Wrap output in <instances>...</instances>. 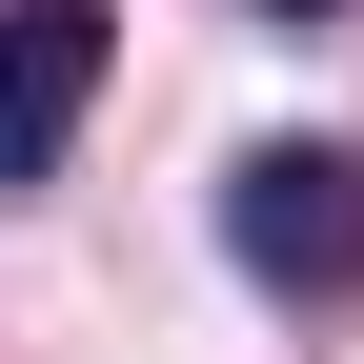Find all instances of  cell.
Returning a JSON list of instances; mask_svg holds the SVG:
<instances>
[{
	"label": "cell",
	"mask_w": 364,
	"mask_h": 364,
	"mask_svg": "<svg viewBox=\"0 0 364 364\" xmlns=\"http://www.w3.org/2000/svg\"><path fill=\"white\" fill-rule=\"evenodd\" d=\"M223 263L263 304H364V162L344 142H243L223 162Z\"/></svg>",
	"instance_id": "obj_1"
},
{
	"label": "cell",
	"mask_w": 364,
	"mask_h": 364,
	"mask_svg": "<svg viewBox=\"0 0 364 364\" xmlns=\"http://www.w3.org/2000/svg\"><path fill=\"white\" fill-rule=\"evenodd\" d=\"M102 41H122V0H0V182H61L81 102H102Z\"/></svg>",
	"instance_id": "obj_2"
}]
</instances>
